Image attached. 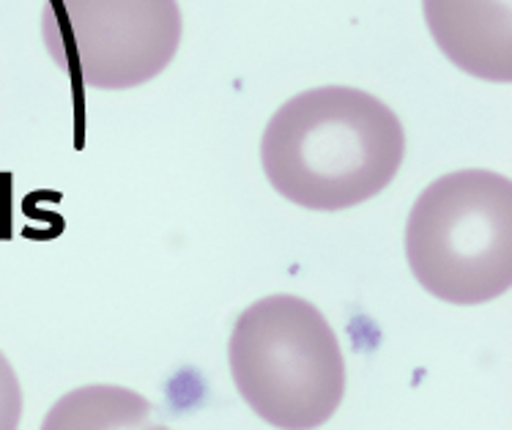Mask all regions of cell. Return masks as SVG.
Here are the masks:
<instances>
[{"mask_svg":"<svg viewBox=\"0 0 512 430\" xmlns=\"http://www.w3.org/2000/svg\"><path fill=\"white\" fill-rule=\"evenodd\" d=\"M406 154L400 118L378 96L326 85L288 99L261 140L263 173L302 209L340 211L376 198Z\"/></svg>","mask_w":512,"mask_h":430,"instance_id":"6da1fadb","label":"cell"},{"mask_svg":"<svg viewBox=\"0 0 512 430\" xmlns=\"http://www.w3.org/2000/svg\"><path fill=\"white\" fill-rule=\"evenodd\" d=\"M228 362L244 403L272 428H321L345 395L340 340L302 296L274 294L247 307L233 326Z\"/></svg>","mask_w":512,"mask_h":430,"instance_id":"7a4b0ae2","label":"cell"},{"mask_svg":"<svg viewBox=\"0 0 512 430\" xmlns=\"http://www.w3.org/2000/svg\"><path fill=\"white\" fill-rule=\"evenodd\" d=\"M417 283L450 305H485L512 285V184L493 170H458L419 195L406 225Z\"/></svg>","mask_w":512,"mask_h":430,"instance_id":"3957f363","label":"cell"},{"mask_svg":"<svg viewBox=\"0 0 512 430\" xmlns=\"http://www.w3.org/2000/svg\"><path fill=\"white\" fill-rule=\"evenodd\" d=\"M178 0H47L44 47L85 88L126 91L154 80L181 44Z\"/></svg>","mask_w":512,"mask_h":430,"instance_id":"277c9868","label":"cell"},{"mask_svg":"<svg viewBox=\"0 0 512 430\" xmlns=\"http://www.w3.org/2000/svg\"><path fill=\"white\" fill-rule=\"evenodd\" d=\"M433 42L460 72L510 83L512 0H422Z\"/></svg>","mask_w":512,"mask_h":430,"instance_id":"5b68a950","label":"cell"},{"mask_svg":"<svg viewBox=\"0 0 512 430\" xmlns=\"http://www.w3.org/2000/svg\"><path fill=\"white\" fill-rule=\"evenodd\" d=\"M151 406L121 387H85L55 406L44 428H137L146 425Z\"/></svg>","mask_w":512,"mask_h":430,"instance_id":"8992f818","label":"cell"},{"mask_svg":"<svg viewBox=\"0 0 512 430\" xmlns=\"http://www.w3.org/2000/svg\"><path fill=\"white\" fill-rule=\"evenodd\" d=\"M22 420V387L11 362L0 351V430H14Z\"/></svg>","mask_w":512,"mask_h":430,"instance_id":"52a82bcc","label":"cell"}]
</instances>
